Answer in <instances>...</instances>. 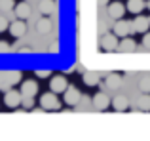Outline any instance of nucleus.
Masks as SVG:
<instances>
[{
	"label": "nucleus",
	"instance_id": "23",
	"mask_svg": "<svg viewBox=\"0 0 150 141\" xmlns=\"http://www.w3.org/2000/svg\"><path fill=\"white\" fill-rule=\"evenodd\" d=\"M8 29H10V23H8V19L0 15V33H4V31H8Z\"/></svg>",
	"mask_w": 150,
	"mask_h": 141
},
{
	"label": "nucleus",
	"instance_id": "4",
	"mask_svg": "<svg viewBox=\"0 0 150 141\" xmlns=\"http://www.w3.org/2000/svg\"><path fill=\"white\" fill-rule=\"evenodd\" d=\"M80 92H78V88H74V86H70L69 84V88L63 92V101H65L69 107H74V105H78L80 103Z\"/></svg>",
	"mask_w": 150,
	"mask_h": 141
},
{
	"label": "nucleus",
	"instance_id": "13",
	"mask_svg": "<svg viewBox=\"0 0 150 141\" xmlns=\"http://www.w3.org/2000/svg\"><path fill=\"white\" fill-rule=\"evenodd\" d=\"M110 105H112L114 111H120V113L129 109V101H127V97H125V95H116L112 101H110Z\"/></svg>",
	"mask_w": 150,
	"mask_h": 141
},
{
	"label": "nucleus",
	"instance_id": "22",
	"mask_svg": "<svg viewBox=\"0 0 150 141\" xmlns=\"http://www.w3.org/2000/svg\"><path fill=\"white\" fill-rule=\"evenodd\" d=\"M0 8H2V10H13L15 2L13 0H0Z\"/></svg>",
	"mask_w": 150,
	"mask_h": 141
},
{
	"label": "nucleus",
	"instance_id": "20",
	"mask_svg": "<svg viewBox=\"0 0 150 141\" xmlns=\"http://www.w3.org/2000/svg\"><path fill=\"white\" fill-rule=\"evenodd\" d=\"M139 109L141 111H150V93H143L139 97Z\"/></svg>",
	"mask_w": 150,
	"mask_h": 141
},
{
	"label": "nucleus",
	"instance_id": "7",
	"mask_svg": "<svg viewBox=\"0 0 150 141\" xmlns=\"http://www.w3.org/2000/svg\"><path fill=\"white\" fill-rule=\"evenodd\" d=\"M131 23L125 21V19H118V23L114 25V31L112 33L116 34L118 38H124V36H129V33H131Z\"/></svg>",
	"mask_w": 150,
	"mask_h": 141
},
{
	"label": "nucleus",
	"instance_id": "29",
	"mask_svg": "<svg viewBox=\"0 0 150 141\" xmlns=\"http://www.w3.org/2000/svg\"><path fill=\"white\" fill-rule=\"evenodd\" d=\"M0 88H2V82H0Z\"/></svg>",
	"mask_w": 150,
	"mask_h": 141
},
{
	"label": "nucleus",
	"instance_id": "27",
	"mask_svg": "<svg viewBox=\"0 0 150 141\" xmlns=\"http://www.w3.org/2000/svg\"><path fill=\"white\" fill-rule=\"evenodd\" d=\"M99 4H101V6H106V4H108V0H99Z\"/></svg>",
	"mask_w": 150,
	"mask_h": 141
},
{
	"label": "nucleus",
	"instance_id": "16",
	"mask_svg": "<svg viewBox=\"0 0 150 141\" xmlns=\"http://www.w3.org/2000/svg\"><path fill=\"white\" fill-rule=\"evenodd\" d=\"M15 15H17V19H23V21H25V19L30 15L29 2H19L17 6H15Z\"/></svg>",
	"mask_w": 150,
	"mask_h": 141
},
{
	"label": "nucleus",
	"instance_id": "2",
	"mask_svg": "<svg viewBox=\"0 0 150 141\" xmlns=\"http://www.w3.org/2000/svg\"><path fill=\"white\" fill-rule=\"evenodd\" d=\"M23 103V93H21V90H13V88H10V90H6V93H4V105H6L8 109H17L19 105Z\"/></svg>",
	"mask_w": 150,
	"mask_h": 141
},
{
	"label": "nucleus",
	"instance_id": "1",
	"mask_svg": "<svg viewBox=\"0 0 150 141\" xmlns=\"http://www.w3.org/2000/svg\"><path fill=\"white\" fill-rule=\"evenodd\" d=\"M40 107L42 111H59L61 109V101L57 99L55 92H46L40 95Z\"/></svg>",
	"mask_w": 150,
	"mask_h": 141
},
{
	"label": "nucleus",
	"instance_id": "12",
	"mask_svg": "<svg viewBox=\"0 0 150 141\" xmlns=\"http://www.w3.org/2000/svg\"><path fill=\"white\" fill-rule=\"evenodd\" d=\"M135 50H137V44H135V40L129 38V36H124L122 42L118 44V52H122V53H133Z\"/></svg>",
	"mask_w": 150,
	"mask_h": 141
},
{
	"label": "nucleus",
	"instance_id": "17",
	"mask_svg": "<svg viewBox=\"0 0 150 141\" xmlns=\"http://www.w3.org/2000/svg\"><path fill=\"white\" fill-rule=\"evenodd\" d=\"M125 8H127L131 14L139 15L141 11L146 8V4H144V0H127V6H125Z\"/></svg>",
	"mask_w": 150,
	"mask_h": 141
},
{
	"label": "nucleus",
	"instance_id": "3",
	"mask_svg": "<svg viewBox=\"0 0 150 141\" xmlns=\"http://www.w3.org/2000/svg\"><path fill=\"white\" fill-rule=\"evenodd\" d=\"M99 44L105 52H114V50H118V44H120V42H118V36L114 33H106V34L101 36Z\"/></svg>",
	"mask_w": 150,
	"mask_h": 141
},
{
	"label": "nucleus",
	"instance_id": "10",
	"mask_svg": "<svg viewBox=\"0 0 150 141\" xmlns=\"http://www.w3.org/2000/svg\"><path fill=\"white\" fill-rule=\"evenodd\" d=\"M110 101L112 99H108V95H106L105 92H97L95 95H93V107H95L97 111H105V109H108Z\"/></svg>",
	"mask_w": 150,
	"mask_h": 141
},
{
	"label": "nucleus",
	"instance_id": "25",
	"mask_svg": "<svg viewBox=\"0 0 150 141\" xmlns=\"http://www.w3.org/2000/svg\"><path fill=\"white\" fill-rule=\"evenodd\" d=\"M143 46L146 50H150V31H146V33L143 34Z\"/></svg>",
	"mask_w": 150,
	"mask_h": 141
},
{
	"label": "nucleus",
	"instance_id": "24",
	"mask_svg": "<svg viewBox=\"0 0 150 141\" xmlns=\"http://www.w3.org/2000/svg\"><path fill=\"white\" fill-rule=\"evenodd\" d=\"M36 76L38 78H48V76H51V70L50 69H40V70H36Z\"/></svg>",
	"mask_w": 150,
	"mask_h": 141
},
{
	"label": "nucleus",
	"instance_id": "26",
	"mask_svg": "<svg viewBox=\"0 0 150 141\" xmlns=\"http://www.w3.org/2000/svg\"><path fill=\"white\" fill-rule=\"evenodd\" d=\"M6 52H10V44L4 42V40H0V53H6Z\"/></svg>",
	"mask_w": 150,
	"mask_h": 141
},
{
	"label": "nucleus",
	"instance_id": "28",
	"mask_svg": "<svg viewBox=\"0 0 150 141\" xmlns=\"http://www.w3.org/2000/svg\"><path fill=\"white\" fill-rule=\"evenodd\" d=\"M146 8H148V10H150V0H148V4H146Z\"/></svg>",
	"mask_w": 150,
	"mask_h": 141
},
{
	"label": "nucleus",
	"instance_id": "5",
	"mask_svg": "<svg viewBox=\"0 0 150 141\" xmlns=\"http://www.w3.org/2000/svg\"><path fill=\"white\" fill-rule=\"evenodd\" d=\"M67 88H69V82H67V78L63 76V74H55V76H51V80H50V90H51V92L63 93Z\"/></svg>",
	"mask_w": 150,
	"mask_h": 141
},
{
	"label": "nucleus",
	"instance_id": "9",
	"mask_svg": "<svg viewBox=\"0 0 150 141\" xmlns=\"http://www.w3.org/2000/svg\"><path fill=\"white\" fill-rule=\"evenodd\" d=\"M10 34L13 38H23L25 36V33H27V25L23 23V19H17V21H13V23H10Z\"/></svg>",
	"mask_w": 150,
	"mask_h": 141
},
{
	"label": "nucleus",
	"instance_id": "19",
	"mask_svg": "<svg viewBox=\"0 0 150 141\" xmlns=\"http://www.w3.org/2000/svg\"><path fill=\"white\" fill-rule=\"evenodd\" d=\"M99 80H101V76L97 73H86L84 74V84L89 86V88L91 86H99Z\"/></svg>",
	"mask_w": 150,
	"mask_h": 141
},
{
	"label": "nucleus",
	"instance_id": "18",
	"mask_svg": "<svg viewBox=\"0 0 150 141\" xmlns=\"http://www.w3.org/2000/svg\"><path fill=\"white\" fill-rule=\"evenodd\" d=\"M38 10H40L42 15H51L55 11V0H42Z\"/></svg>",
	"mask_w": 150,
	"mask_h": 141
},
{
	"label": "nucleus",
	"instance_id": "14",
	"mask_svg": "<svg viewBox=\"0 0 150 141\" xmlns=\"http://www.w3.org/2000/svg\"><path fill=\"white\" fill-rule=\"evenodd\" d=\"M105 82H106V88L108 90H118L122 86V76L118 73H110V74H106Z\"/></svg>",
	"mask_w": 150,
	"mask_h": 141
},
{
	"label": "nucleus",
	"instance_id": "6",
	"mask_svg": "<svg viewBox=\"0 0 150 141\" xmlns=\"http://www.w3.org/2000/svg\"><path fill=\"white\" fill-rule=\"evenodd\" d=\"M131 29L135 31V33L144 34V33L150 29V17H143V15L139 14V15H137V17L131 21Z\"/></svg>",
	"mask_w": 150,
	"mask_h": 141
},
{
	"label": "nucleus",
	"instance_id": "21",
	"mask_svg": "<svg viewBox=\"0 0 150 141\" xmlns=\"http://www.w3.org/2000/svg\"><path fill=\"white\" fill-rule=\"evenodd\" d=\"M139 90L141 93H150V76H143L139 80Z\"/></svg>",
	"mask_w": 150,
	"mask_h": 141
},
{
	"label": "nucleus",
	"instance_id": "8",
	"mask_svg": "<svg viewBox=\"0 0 150 141\" xmlns=\"http://www.w3.org/2000/svg\"><path fill=\"white\" fill-rule=\"evenodd\" d=\"M125 10H127V8H125L122 2L106 4V11H108V15L112 19H122V17H124V14H125Z\"/></svg>",
	"mask_w": 150,
	"mask_h": 141
},
{
	"label": "nucleus",
	"instance_id": "11",
	"mask_svg": "<svg viewBox=\"0 0 150 141\" xmlns=\"http://www.w3.org/2000/svg\"><path fill=\"white\" fill-rule=\"evenodd\" d=\"M21 93L23 97H34L38 93V84L34 80H25L21 84Z\"/></svg>",
	"mask_w": 150,
	"mask_h": 141
},
{
	"label": "nucleus",
	"instance_id": "15",
	"mask_svg": "<svg viewBox=\"0 0 150 141\" xmlns=\"http://www.w3.org/2000/svg\"><path fill=\"white\" fill-rule=\"evenodd\" d=\"M51 29H53V23H51L50 15H44V17H42L40 21L36 23V31H38L40 34H48Z\"/></svg>",
	"mask_w": 150,
	"mask_h": 141
}]
</instances>
